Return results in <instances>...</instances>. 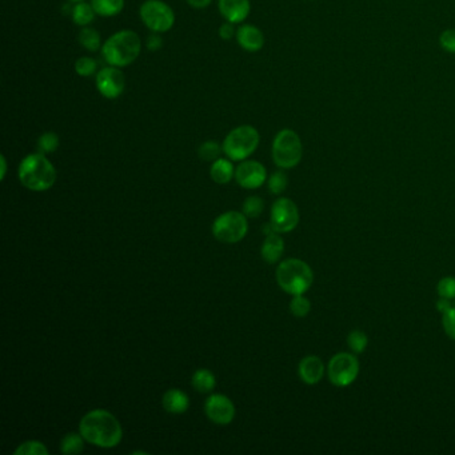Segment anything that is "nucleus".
<instances>
[{"instance_id": "15", "label": "nucleus", "mask_w": 455, "mask_h": 455, "mask_svg": "<svg viewBox=\"0 0 455 455\" xmlns=\"http://www.w3.org/2000/svg\"><path fill=\"white\" fill-rule=\"evenodd\" d=\"M326 371L327 369L324 368L323 360L317 356H308V357L303 358L298 366L299 378L302 380L303 383L310 384V386L318 384L323 380Z\"/></svg>"}, {"instance_id": "34", "label": "nucleus", "mask_w": 455, "mask_h": 455, "mask_svg": "<svg viewBox=\"0 0 455 455\" xmlns=\"http://www.w3.org/2000/svg\"><path fill=\"white\" fill-rule=\"evenodd\" d=\"M439 44L446 52L455 54V28L444 30L439 35Z\"/></svg>"}, {"instance_id": "40", "label": "nucleus", "mask_w": 455, "mask_h": 455, "mask_svg": "<svg viewBox=\"0 0 455 455\" xmlns=\"http://www.w3.org/2000/svg\"><path fill=\"white\" fill-rule=\"evenodd\" d=\"M0 160H1V166H3V173H1V179H4V175H6V171H7V162H6V158L4 155L0 157Z\"/></svg>"}, {"instance_id": "37", "label": "nucleus", "mask_w": 455, "mask_h": 455, "mask_svg": "<svg viewBox=\"0 0 455 455\" xmlns=\"http://www.w3.org/2000/svg\"><path fill=\"white\" fill-rule=\"evenodd\" d=\"M162 46H163V39L157 32L151 34L147 37V40H146V47L150 51H158V49H162Z\"/></svg>"}, {"instance_id": "27", "label": "nucleus", "mask_w": 455, "mask_h": 455, "mask_svg": "<svg viewBox=\"0 0 455 455\" xmlns=\"http://www.w3.org/2000/svg\"><path fill=\"white\" fill-rule=\"evenodd\" d=\"M222 151H223V147H221L217 142L207 140L199 147L198 154H199V158L202 160L215 162V160L219 159Z\"/></svg>"}, {"instance_id": "29", "label": "nucleus", "mask_w": 455, "mask_h": 455, "mask_svg": "<svg viewBox=\"0 0 455 455\" xmlns=\"http://www.w3.org/2000/svg\"><path fill=\"white\" fill-rule=\"evenodd\" d=\"M311 310V303L306 296H294L290 302V311L296 318H305L308 317Z\"/></svg>"}, {"instance_id": "32", "label": "nucleus", "mask_w": 455, "mask_h": 455, "mask_svg": "<svg viewBox=\"0 0 455 455\" xmlns=\"http://www.w3.org/2000/svg\"><path fill=\"white\" fill-rule=\"evenodd\" d=\"M287 185H289V179H287V175L283 171H275L269 178V190L271 194H275V195L282 194Z\"/></svg>"}, {"instance_id": "9", "label": "nucleus", "mask_w": 455, "mask_h": 455, "mask_svg": "<svg viewBox=\"0 0 455 455\" xmlns=\"http://www.w3.org/2000/svg\"><path fill=\"white\" fill-rule=\"evenodd\" d=\"M359 360L354 353H338L329 360L327 377L336 387H347L357 381Z\"/></svg>"}, {"instance_id": "5", "label": "nucleus", "mask_w": 455, "mask_h": 455, "mask_svg": "<svg viewBox=\"0 0 455 455\" xmlns=\"http://www.w3.org/2000/svg\"><path fill=\"white\" fill-rule=\"evenodd\" d=\"M271 154L274 163L279 169H294L301 163L303 157V145L301 136L291 128H283L274 138Z\"/></svg>"}, {"instance_id": "24", "label": "nucleus", "mask_w": 455, "mask_h": 455, "mask_svg": "<svg viewBox=\"0 0 455 455\" xmlns=\"http://www.w3.org/2000/svg\"><path fill=\"white\" fill-rule=\"evenodd\" d=\"M85 438L83 435L79 432V434H75V432H70L67 434L61 442V451L63 454H80L85 449Z\"/></svg>"}, {"instance_id": "16", "label": "nucleus", "mask_w": 455, "mask_h": 455, "mask_svg": "<svg viewBox=\"0 0 455 455\" xmlns=\"http://www.w3.org/2000/svg\"><path fill=\"white\" fill-rule=\"evenodd\" d=\"M236 42L238 44L248 52H257L265 46V35L258 27L253 25H241L236 30Z\"/></svg>"}, {"instance_id": "21", "label": "nucleus", "mask_w": 455, "mask_h": 455, "mask_svg": "<svg viewBox=\"0 0 455 455\" xmlns=\"http://www.w3.org/2000/svg\"><path fill=\"white\" fill-rule=\"evenodd\" d=\"M191 384L199 393H211L217 386V380L210 370L199 369L194 372Z\"/></svg>"}, {"instance_id": "4", "label": "nucleus", "mask_w": 455, "mask_h": 455, "mask_svg": "<svg viewBox=\"0 0 455 455\" xmlns=\"http://www.w3.org/2000/svg\"><path fill=\"white\" fill-rule=\"evenodd\" d=\"M275 277L283 291L293 296L308 293L314 282V272L302 259L283 260L277 269Z\"/></svg>"}, {"instance_id": "22", "label": "nucleus", "mask_w": 455, "mask_h": 455, "mask_svg": "<svg viewBox=\"0 0 455 455\" xmlns=\"http://www.w3.org/2000/svg\"><path fill=\"white\" fill-rule=\"evenodd\" d=\"M91 4L99 16L112 18L123 11L124 0H91Z\"/></svg>"}, {"instance_id": "12", "label": "nucleus", "mask_w": 455, "mask_h": 455, "mask_svg": "<svg viewBox=\"0 0 455 455\" xmlns=\"http://www.w3.org/2000/svg\"><path fill=\"white\" fill-rule=\"evenodd\" d=\"M235 179L241 187L247 190H254L265 185L267 179V173L260 162L242 160V163L235 169Z\"/></svg>"}, {"instance_id": "13", "label": "nucleus", "mask_w": 455, "mask_h": 455, "mask_svg": "<svg viewBox=\"0 0 455 455\" xmlns=\"http://www.w3.org/2000/svg\"><path fill=\"white\" fill-rule=\"evenodd\" d=\"M206 415L217 425H230L235 418V406L230 398L223 394H214L206 401Z\"/></svg>"}, {"instance_id": "10", "label": "nucleus", "mask_w": 455, "mask_h": 455, "mask_svg": "<svg viewBox=\"0 0 455 455\" xmlns=\"http://www.w3.org/2000/svg\"><path fill=\"white\" fill-rule=\"evenodd\" d=\"M271 226L279 233L286 234L296 229L299 223V210L289 198H279L271 207Z\"/></svg>"}, {"instance_id": "3", "label": "nucleus", "mask_w": 455, "mask_h": 455, "mask_svg": "<svg viewBox=\"0 0 455 455\" xmlns=\"http://www.w3.org/2000/svg\"><path fill=\"white\" fill-rule=\"evenodd\" d=\"M19 181L31 191H47L56 181V170L54 164L42 152L27 155L19 164Z\"/></svg>"}, {"instance_id": "19", "label": "nucleus", "mask_w": 455, "mask_h": 455, "mask_svg": "<svg viewBox=\"0 0 455 455\" xmlns=\"http://www.w3.org/2000/svg\"><path fill=\"white\" fill-rule=\"evenodd\" d=\"M210 175L211 179L218 183V185H226L231 182V179L235 176L234 164L231 163V159H219L212 162L211 169H210Z\"/></svg>"}, {"instance_id": "6", "label": "nucleus", "mask_w": 455, "mask_h": 455, "mask_svg": "<svg viewBox=\"0 0 455 455\" xmlns=\"http://www.w3.org/2000/svg\"><path fill=\"white\" fill-rule=\"evenodd\" d=\"M260 135L254 126L243 124L229 133L222 145L223 152L229 159L234 162L246 160L253 155L259 146Z\"/></svg>"}, {"instance_id": "26", "label": "nucleus", "mask_w": 455, "mask_h": 455, "mask_svg": "<svg viewBox=\"0 0 455 455\" xmlns=\"http://www.w3.org/2000/svg\"><path fill=\"white\" fill-rule=\"evenodd\" d=\"M61 145V139L56 133H52V131H49V133H44L42 135L39 136L37 139V151L42 152V154H52L55 152L58 147Z\"/></svg>"}, {"instance_id": "23", "label": "nucleus", "mask_w": 455, "mask_h": 455, "mask_svg": "<svg viewBox=\"0 0 455 455\" xmlns=\"http://www.w3.org/2000/svg\"><path fill=\"white\" fill-rule=\"evenodd\" d=\"M79 43L83 49H86L90 52H95L99 49H102V37L100 34L95 28L91 27H83L82 31L79 32Z\"/></svg>"}, {"instance_id": "28", "label": "nucleus", "mask_w": 455, "mask_h": 455, "mask_svg": "<svg viewBox=\"0 0 455 455\" xmlns=\"http://www.w3.org/2000/svg\"><path fill=\"white\" fill-rule=\"evenodd\" d=\"M98 63L91 56H82L75 62V71L82 78H88L97 73Z\"/></svg>"}, {"instance_id": "35", "label": "nucleus", "mask_w": 455, "mask_h": 455, "mask_svg": "<svg viewBox=\"0 0 455 455\" xmlns=\"http://www.w3.org/2000/svg\"><path fill=\"white\" fill-rule=\"evenodd\" d=\"M443 330L450 339L455 341V308H451L442 317Z\"/></svg>"}, {"instance_id": "8", "label": "nucleus", "mask_w": 455, "mask_h": 455, "mask_svg": "<svg viewBox=\"0 0 455 455\" xmlns=\"http://www.w3.org/2000/svg\"><path fill=\"white\" fill-rule=\"evenodd\" d=\"M248 231L246 215L238 211H229L218 217L212 224V234L222 243H238Z\"/></svg>"}, {"instance_id": "39", "label": "nucleus", "mask_w": 455, "mask_h": 455, "mask_svg": "<svg viewBox=\"0 0 455 455\" xmlns=\"http://www.w3.org/2000/svg\"><path fill=\"white\" fill-rule=\"evenodd\" d=\"M453 308L451 306V303H450V299H446V298H441L439 296V301L437 302V308H438V311L441 313V314H444V313H447L450 308Z\"/></svg>"}, {"instance_id": "42", "label": "nucleus", "mask_w": 455, "mask_h": 455, "mask_svg": "<svg viewBox=\"0 0 455 455\" xmlns=\"http://www.w3.org/2000/svg\"><path fill=\"white\" fill-rule=\"evenodd\" d=\"M310 1H311V0H310Z\"/></svg>"}, {"instance_id": "11", "label": "nucleus", "mask_w": 455, "mask_h": 455, "mask_svg": "<svg viewBox=\"0 0 455 455\" xmlns=\"http://www.w3.org/2000/svg\"><path fill=\"white\" fill-rule=\"evenodd\" d=\"M126 78L119 67L109 66L97 74V88L106 99H118L124 92Z\"/></svg>"}, {"instance_id": "38", "label": "nucleus", "mask_w": 455, "mask_h": 455, "mask_svg": "<svg viewBox=\"0 0 455 455\" xmlns=\"http://www.w3.org/2000/svg\"><path fill=\"white\" fill-rule=\"evenodd\" d=\"M186 1H187V4H188V6H191L193 8L202 10V8L209 7L212 0H186Z\"/></svg>"}, {"instance_id": "30", "label": "nucleus", "mask_w": 455, "mask_h": 455, "mask_svg": "<svg viewBox=\"0 0 455 455\" xmlns=\"http://www.w3.org/2000/svg\"><path fill=\"white\" fill-rule=\"evenodd\" d=\"M15 455H49V450L44 443L27 441L19 444V447L15 450Z\"/></svg>"}, {"instance_id": "2", "label": "nucleus", "mask_w": 455, "mask_h": 455, "mask_svg": "<svg viewBox=\"0 0 455 455\" xmlns=\"http://www.w3.org/2000/svg\"><path fill=\"white\" fill-rule=\"evenodd\" d=\"M142 51V40L133 30L112 34L102 46L103 59L109 66L124 68L135 62Z\"/></svg>"}, {"instance_id": "14", "label": "nucleus", "mask_w": 455, "mask_h": 455, "mask_svg": "<svg viewBox=\"0 0 455 455\" xmlns=\"http://www.w3.org/2000/svg\"><path fill=\"white\" fill-rule=\"evenodd\" d=\"M218 8L226 22L243 23L251 11L250 0H218Z\"/></svg>"}, {"instance_id": "36", "label": "nucleus", "mask_w": 455, "mask_h": 455, "mask_svg": "<svg viewBox=\"0 0 455 455\" xmlns=\"http://www.w3.org/2000/svg\"><path fill=\"white\" fill-rule=\"evenodd\" d=\"M235 35H236V31H235L234 23L226 22V23H223V25L219 27V37H221L223 40H231Z\"/></svg>"}, {"instance_id": "7", "label": "nucleus", "mask_w": 455, "mask_h": 455, "mask_svg": "<svg viewBox=\"0 0 455 455\" xmlns=\"http://www.w3.org/2000/svg\"><path fill=\"white\" fill-rule=\"evenodd\" d=\"M139 15L143 25L150 31L163 34L173 28L175 23L174 10L163 0H146L139 8Z\"/></svg>"}, {"instance_id": "25", "label": "nucleus", "mask_w": 455, "mask_h": 455, "mask_svg": "<svg viewBox=\"0 0 455 455\" xmlns=\"http://www.w3.org/2000/svg\"><path fill=\"white\" fill-rule=\"evenodd\" d=\"M347 345L350 347L351 353L362 354L369 345V336L362 330H353L347 335Z\"/></svg>"}, {"instance_id": "31", "label": "nucleus", "mask_w": 455, "mask_h": 455, "mask_svg": "<svg viewBox=\"0 0 455 455\" xmlns=\"http://www.w3.org/2000/svg\"><path fill=\"white\" fill-rule=\"evenodd\" d=\"M263 209H265V203L262 198L250 197L243 202V214L248 218H258L263 212Z\"/></svg>"}, {"instance_id": "33", "label": "nucleus", "mask_w": 455, "mask_h": 455, "mask_svg": "<svg viewBox=\"0 0 455 455\" xmlns=\"http://www.w3.org/2000/svg\"><path fill=\"white\" fill-rule=\"evenodd\" d=\"M437 293L441 298H446L453 301L455 298V278L454 277H444L437 284Z\"/></svg>"}, {"instance_id": "1", "label": "nucleus", "mask_w": 455, "mask_h": 455, "mask_svg": "<svg viewBox=\"0 0 455 455\" xmlns=\"http://www.w3.org/2000/svg\"><path fill=\"white\" fill-rule=\"evenodd\" d=\"M79 432L86 442L102 449H112L118 446L123 438V430L119 420L110 411L97 408L82 418L79 423Z\"/></svg>"}, {"instance_id": "41", "label": "nucleus", "mask_w": 455, "mask_h": 455, "mask_svg": "<svg viewBox=\"0 0 455 455\" xmlns=\"http://www.w3.org/2000/svg\"><path fill=\"white\" fill-rule=\"evenodd\" d=\"M71 1H75V3H78V1H85V0H71Z\"/></svg>"}, {"instance_id": "20", "label": "nucleus", "mask_w": 455, "mask_h": 455, "mask_svg": "<svg viewBox=\"0 0 455 455\" xmlns=\"http://www.w3.org/2000/svg\"><path fill=\"white\" fill-rule=\"evenodd\" d=\"M95 10L90 3H87L86 0L85 1H78L73 8V13H71V16H73V20L76 25H80V27H87L88 25H91L95 19Z\"/></svg>"}, {"instance_id": "18", "label": "nucleus", "mask_w": 455, "mask_h": 455, "mask_svg": "<svg viewBox=\"0 0 455 455\" xmlns=\"http://www.w3.org/2000/svg\"><path fill=\"white\" fill-rule=\"evenodd\" d=\"M283 251H284V242L279 233L274 231L271 234L266 235V239L260 248L262 258L266 263H270V265L277 263L282 258Z\"/></svg>"}, {"instance_id": "17", "label": "nucleus", "mask_w": 455, "mask_h": 455, "mask_svg": "<svg viewBox=\"0 0 455 455\" xmlns=\"http://www.w3.org/2000/svg\"><path fill=\"white\" fill-rule=\"evenodd\" d=\"M162 405H163L164 410L167 413L179 415V414H183L188 410L190 399H188L187 394L183 393L182 390L170 389L163 395Z\"/></svg>"}]
</instances>
